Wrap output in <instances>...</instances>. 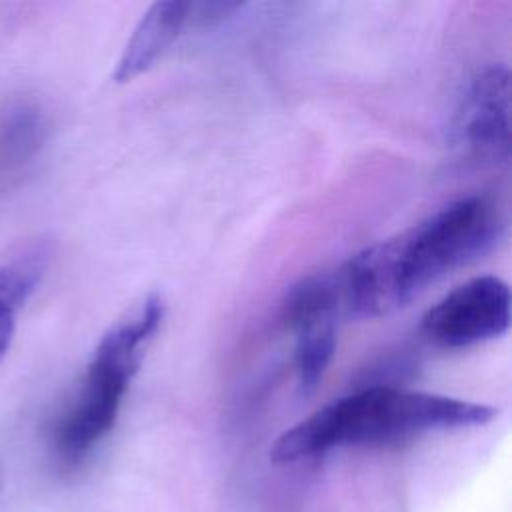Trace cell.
<instances>
[{
    "instance_id": "9",
    "label": "cell",
    "mask_w": 512,
    "mask_h": 512,
    "mask_svg": "<svg viewBox=\"0 0 512 512\" xmlns=\"http://www.w3.org/2000/svg\"><path fill=\"white\" fill-rule=\"evenodd\" d=\"M44 270V254L34 252L24 260L0 266V318H16Z\"/></svg>"
},
{
    "instance_id": "7",
    "label": "cell",
    "mask_w": 512,
    "mask_h": 512,
    "mask_svg": "<svg viewBox=\"0 0 512 512\" xmlns=\"http://www.w3.org/2000/svg\"><path fill=\"white\" fill-rule=\"evenodd\" d=\"M190 14H192L190 2H180V0L154 2L142 14L132 36L128 38L112 74L114 82L126 84L136 76L144 74L148 68H152L154 62L178 38Z\"/></svg>"
},
{
    "instance_id": "2",
    "label": "cell",
    "mask_w": 512,
    "mask_h": 512,
    "mask_svg": "<svg viewBox=\"0 0 512 512\" xmlns=\"http://www.w3.org/2000/svg\"><path fill=\"white\" fill-rule=\"evenodd\" d=\"M496 410L452 396L370 386L336 398L286 432L270 448L274 462H296L352 444L398 442L428 430L486 424Z\"/></svg>"
},
{
    "instance_id": "6",
    "label": "cell",
    "mask_w": 512,
    "mask_h": 512,
    "mask_svg": "<svg viewBox=\"0 0 512 512\" xmlns=\"http://www.w3.org/2000/svg\"><path fill=\"white\" fill-rule=\"evenodd\" d=\"M510 74L506 66L484 68L470 84L458 114V132L482 160H506L510 144Z\"/></svg>"
},
{
    "instance_id": "1",
    "label": "cell",
    "mask_w": 512,
    "mask_h": 512,
    "mask_svg": "<svg viewBox=\"0 0 512 512\" xmlns=\"http://www.w3.org/2000/svg\"><path fill=\"white\" fill-rule=\"evenodd\" d=\"M498 234L500 218L490 200L460 198L348 258L334 276L340 306L358 318L390 314L448 272L488 252Z\"/></svg>"
},
{
    "instance_id": "5",
    "label": "cell",
    "mask_w": 512,
    "mask_h": 512,
    "mask_svg": "<svg viewBox=\"0 0 512 512\" xmlns=\"http://www.w3.org/2000/svg\"><path fill=\"white\" fill-rule=\"evenodd\" d=\"M340 310L336 280L326 274L306 276L286 294L284 320L294 336V364L302 390L316 388L332 362Z\"/></svg>"
},
{
    "instance_id": "4",
    "label": "cell",
    "mask_w": 512,
    "mask_h": 512,
    "mask_svg": "<svg viewBox=\"0 0 512 512\" xmlns=\"http://www.w3.org/2000/svg\"><path fill=\"white\" fill-rule=\"evenodd\" d=\"M510 326V288L496 276H476L450 290L422 316L424 336L442 348H464Z\"/></svg>"
},
{
    "instance_id": "3",
    "label": "cell",
    "mask_w": 512,
    "mask_h": 512,
    "mask_svg": "<svg viewBox=\"0 0 512 512\" xmlns=\"http://www.w3.org/2000/svg\"><path fill=\"white\" fill-rule=\"evenodd\" d=\"M164 318L160 296H146L98 342L70 406L54 426L52 442L66 464L82 460L114 426L144 348Z\"/></svg>"
},
{
    "instance_id": "8",
    "label": "cell",
    "mask_w": 512,
    "mask_h": 512,
    "mask_svg": "<svg viewBox=\"0 0 512 512\" xmlns=\"http://www.w3.org/2000/svg\"><path fill=\"white\" fill-rule=\"evenodd\" d=\"M48 122L34 102H14L0 112V182L20 174L42 150Z\"/></svg>"
}]
</instances>
